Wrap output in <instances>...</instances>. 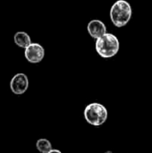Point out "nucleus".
<instances>
[{
    "label": "nucleus",
    "mask_w": 152,
    "mask_h": 153,
    "mask_svg": "<svg viewBox=\"0 0 152 153\" xmlns=\"http://www.w3.org/2000/svg\"><path fill=\"white\" fill-rule=\"evenodd\" d=\"M36 148L40 153H48L52 149L51 143L47 139H39L36 143Z\"/></svg>",
    "instance_id": "obj_8"
},
{
    "label": "nucleus",
    "mask_w": 152,
    "mask_h": 153,
    "mask_svg": "<svg viewBox=\"0 0 152 153\" xmlns=\"http://www.w3.org/2000/svg\"><path fill=\"white\" fill-rule=\"evenodd\" d=\"M120 44L116 36L112 33H106L96 40L95 48L97 53L103 58L108 59L115 56L119 51Z\"/></svg>",
    "instance_id": "obj_1"
},
{
    "label": "nucleus",
    "mask_w": 152,
    "mask_h": 153,
    "mask_svg": "<svg viewBox=\"0 0 152 153\" xmlns=\"http://www.w3.org/2000/svg\"><path fill=\"white\" fill-rule=\"evenodd\" d=\"M132 6L126 0H117L110 9V19L116 27L125 26L132 18Z\"/></svg>",
    "instance_id": "obj_2"
},
{
    "label": "nucleus",
    "mask_w": 152,
    "mask_h": 153,
    "mask_svg": "<svg viewBox=\"0 0 152 153\" xmlns=\"http://www.w3.org/2000/svg\"><path fill=\"white\" fill-rule=\"evenodd\" d=\"M83 115L87 123L95 127H99L107 121L108 117V111L104 105L93 102L85 107Z\"/></svg>",
    "instance_id": "obj_3"
},
{
    "label": "nucleus",
    "mask_w": 152,
    "mask_h": 153,
    "mask_svg": "<svg viewBox=\"0 0 152 153\" xmlns=\"http://www.w3.org/2000/svg\"><path fill=\"white\" fill-rule=\"evenodd\" d=\"M48 153H62L59 150H51Z\"/></svg>",
    "instance_id": "obj_9"
},
{
    "label": "nucleus",
    "mask_w": 152,
    "mask_h": 153,
    "mask_svg": "<svg viewBox=\"0 0 152 153\" xmlns=\"http://www.w3.org/2000/svg\"><path fill=\"white\" fill-rule=\"evenodd\" d=\"M13 39H14V43L22 48H26L28 46H30L31 44V39H30V37L29 36L28 33L24 32V31H18L14 34V37H13Z\"/></svg>",
    "instance_id": "obj_7"
},
{
    "label": "nucleus",
    "mask_w": 152,
    "mask_h": 153,
    "mask_svg": "<svg viewBox=\"0 0 152 153\" xmlns=\"http://www.w3.org/2000/svg\"><path fill=\"white\" fill-rule=\"evenodd\" d=\"M24 56L30 63L38 64L43 60L45 56V49L39 43H31L25 48Z\"/></svg>",
    "instance_id": "obj_4"
},
{
    "label": "nucleus",
    "mask_w": 152,
    "mask_h": 153,
    "mask_svg": "<svg viewBox=\"0 0 152 153\" xmlns=\"http://www.w3.org/2000/svg\"><path fill=\"white\" fill-rule=\"evenodd\" d=\"M105 153H113V152H112L111 151H107V152H106Z\"/></svg>",
    "instance_id": "obj_10"
},
{
    "label": "nucleus",
    "mask_w": 152,
    "mask_h": 153,
    "mask_svg": "<svg viewBox=\"0 0 152 153\" xmlns=\"http://www.w3.org/2000/svg\"><path fill=\"white\" fill-rule=\"evenodd\" d=\"M29 87V80L26 74H15L10 82V89L15 95L23 94Z\"/></svg>",
    "instance_id": "obj_5"
},
{
    "label": "nucleus",
    "mask_w": 152,
    "mask_h": 153,
    "mask_svg": "<svg viewBox=\"0 0 152 153\" xmlns=\"http://www.w3.org/2000/svg\"><path fill=\"white\" fill-rule=\"evenodd\" d=\"M87 30L91 38L98 39L107 33V27L102 21L94 19L88 23Z\"/></svg>",
    "instance_id": "obj_6"
}]
</instances>
